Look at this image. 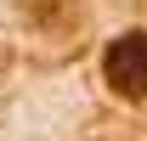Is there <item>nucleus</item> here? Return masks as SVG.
<instances>
[{
	"mask_svg": "<svg viewBox=\"0 0 147 141\" xmlns=\"http://www.w3.org/2000/svg\"><path fill=\"white\" fill-rule=\"evenodd\" d=\"M102 73H108V85L130 102H142L147 96V34H119L102 56Z\"/></svg>",
	"mask_w": 147,
	"mask_h": 141,
	"instance_id": "f257e3e1",
	"label": "nucleus"
}]
</instances>
